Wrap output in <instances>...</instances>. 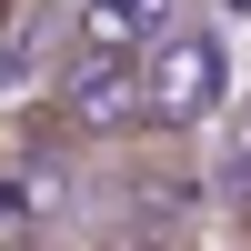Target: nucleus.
Returning a JSON list of instances; mask_svg holds the SVG:
<instances>
[{"label": "nucleus", "mask_w": 251, "mask_h": 251, "mask_svg": "<svg viewBox=\"0 0 251 251\" xmlns=\"http://www.w3.org/2000/svg\"><path fill=\"white\" fill-rule=\"evenodd\" d=\"M221 100H231V50H221L211 30H171L141 60V111H151V131H201Z\"/></svg>", "instance_id": "obj_1"}, {"label": "nucleus", "mask_w": 251, "mask_h": 251, "mask_svg": "<svg viewBox=\"0 0 251 251\" xmlns=\"http://www.w3.org/2000/svg\"><path fill=\"white\" fill-rule=\"evenodd\" d=\"M161 40H171V0H71V60L141 71Z\"/></svg>", "instance_id": "obj_2"}, {"label": "nucleus", "mask_w": 251, "mask_h": 251, "mask_svg": "<svg viewBox=\"0 0 251 251\" xmlns=\"http://www.w3.org/2000/svg\"><path fill=\"white\" fill-rule=\"evenodd\" d=\"M50 100H60V121H71L80 141H131V131H151V111H141V71H111V60H71Z\"/></svg>", "instance_id": "obj_3"}, {"label": "nucleus", "mask_w": 251, "mask_h": 251, "mask_svg": "<svg viewBox=\"0 0 251 251\" xmlns=\"http://www.w3.org/2000/svg\"><path fill=\"white\" fill-rule=\"evenodd\" d=\"M10 20H20V0H0V30H10Z\"/></svg>", "instance_id": "obj_4"}, {"label": "nucleus", "mask_w": 251, "mask_h": 251, "mask_svg": "<svg viewBox=\"0 0 251 251\" xmlns=\"http://www.w3.org/2000/svg\"><path fill=\"white\" fill-rule=\"evenodd\" d=\"M121 251H171V241H121Z\"/></svg>", "instance_id": "obj_5"}, {"label": "nucleus", "mask_w": 251, "mask_h": 251, "mask_svg": "<svg viewBox=\"0 0 251 251\" xmlns=\"http://www.w3.org/2000/svg\"><path fill=\"white\" fill-rule=\"evenodd\" d=\"M241 251H251V241H241Z\"/></svg>", "instance_id": "obj_6"}]
</instances>
